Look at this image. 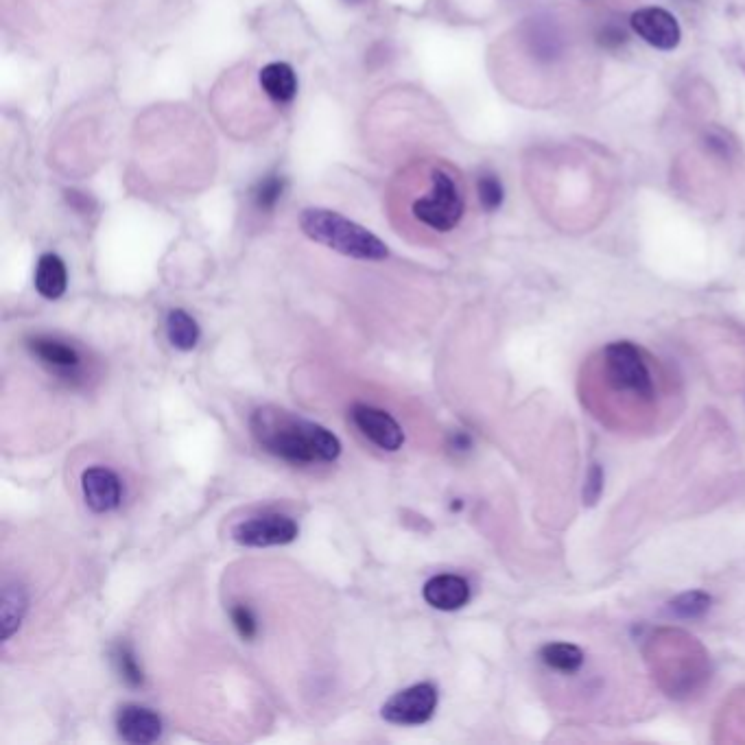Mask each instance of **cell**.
<instances>
[{"label": "cell", "mask_w": 745, "mask_h": 745, "mask_svg": "<svg viewBox=\"0 0 745 745\" xmlns=\"http://www.w3.org/2000/svg\"><path fill=\"white\" fill-rule=\"evenodd\" d=\"M27 610V590L16 582H7L3 586V597H0V630H3V641H9L20 630Z\"/></svg>", "instance_id": "9a60e30c"}, {"label": "cell", "mask_w": 745, "mask_h": 745, "mask_svg": "<svg viewBox=\"0 0 745 745\" xmlns=\"http://www.w3.org/2000/svg\"><path fill=\"white\" fill-rule=\"evenodd\" d=\"M464 195L446 169H431L424 193L411 201V217L433 232H451L464 217Z\"/></svg>", "instance_id": "3957f363"}, {"label": "cell", "mask_w": 745, "mask_h": 745, "mask_svg": "<svg viewBox=\"0 0 745 745\" xmlns=\"http://www.w3.org/2000/svg\"><path fill=\"white\" fill-rule=\"evenodd\" d=\"M477 195H479L481 206L488 212L499 210L505 199V191H503V184L499 177H496L494 173H481L477 180Z\"/></svg>", "instance_id": "44dd1931"}, {"label": "cell", "mask_w": 745, "mask_h": 745, "mask_svg": "<svg viewBox=\"0 0 745 745\" xmlns=\"http://www.w3.org/2000/svg\"><path fill=\"white\" fill-rule=\"evenodd\" d=\"M540 658L547 667L562 673H575L584 665V652L571 643H549L540 649Z\"/></svg>", "instance_id": "ac0fdd59"}, {"label": "cell", "mask_w": 745, "mask_h": 745, "mask_svg": "<svg viewBox=\"0 0 745 745\" xmlns=\"http://www.w3.org/2000/svg\"><path fill=\"white\" fill-rule=\"evenodd\" d=\"M711 603L713 599L702 593V590H689V593L678 595L669 606L671 612L680 619H700L708 612V608H711Z\"/></svg>", "instance_id": "d6986e66"}, {"label": "cell", "mask_w": 745, "mask_h": 745, "mask_svg": "<svg viewBox=\"0 0 745 745\" xmlns=\"http://www.w3.org/2000/svg\"><path fill=\"white\" fill-rule=\"evenodd\" d=\"M300 534V527L285 514L256 516L232 529V538L243 547H278L289 545Z\"/></svg>", "instance_id": "8992f818"}, {"label": "cell", "mask_w": 745, "mask_h": 745, "mask_svg": "<svg viewBox=\"0 0 745 745\" xmlns=\"http://www.w3.org/2000/svg\"><path fill=\"white\" fill-rule=\"evenodd\" d=\"M287 193V177L280 173H267L250 188V204L256 212H271Z\"/></svg>", "instance_id": "2e32d148"}, {"label": "cell", "mask_w": 745, "mask_h": 745, "mask_svg": "<svg viewBox=\"0 0 745 745\" xmlns=\"http://www.w3.org/2000/svg\"><path fill=\"white\" fill-rule=\"evenodd\" d=\"M112 662H114V667L118 671V676H121L129 684V687L136 689V687H140V684H143V669H140L138 660L132 652V647L125 645V643L116 645L112 649Z\"/></svg>", "instance_id": "ffe728a7"}, {"label": "cell", "mask_w": 745, "mask_h": 745, "mask_svg": "<svg viewBox=\"0 0 745 745\" xmlns=\"http://www.w3.org/2000/svg\"><path fill=\"white\" fill-rule=\"evenodd\" d=\"M625 38H628V35H625V31L619 25H606L599 33V42L606 46V49H617V46L625 42Z\"/></svg>", "instance_id": "d4e9b609"}, {"label": "cell", "mask_w": 745, "mask_h": 745, "mask_svg": "<svg viewBox=\"0 0 745 745\" xmlns=\"http://www.w3.org/2000/svg\"><path fill=\"white\" fill-rule=\"evenodd\" d=\"M350 3H354V0H350Z\"/></svg>", "instance_id": "83f0119b"}, {"label": "cell", "mask_w": 745, "mask_h": 745, "mask_svg": "<svg viewBox=\"0 0 745 745\" xmlns=\"http://www.w3.org/2000/svg\"><path fill=\"white\" fill-rule=\"evenodd\" d=\"M424 601L435 610L453 612L464 608L470 599V586L464 577L459 575H435L424 584Z\"/></svg>", "instance_id": "8fae6325"}, {"label": "cell", "mask_w": 745, "mask_h": 745, "mask_svg": "<svg viewBox=\"0 0 745 745\" xmlns=\"http://www.w3.org/2000/svg\"><path fill=\"white\" fill-rule=\"evenodd\" d=\"M250 427L256 442L267 453L289 464L335 461L341 455L339 437L322 424L295 418L278 407H260L252 413Z\"/></svg>", "instance_id": "6da1fadb"}, {"label": "cell", "mask_w": 745, "mask_h": 745, "mask_svg": "<svg viewBox=\"0 0 745 745\" xmlns=\"http://www.w3.org/2000/svg\"><path fill=\"white\" fill-rule=\"evenodd\" d=\"M531 46H534V51L538 53V57H545V59H553L558 57L560 51H562V42H560V35L555 33L551 27H538L534 31V35H531Z\"/></svg>", "instance_id": "7402d4cb"}, {"label": "cell", "mask_w": 745, "mask_h": 745, "mask_svg": "<svg viewBox=\"0 0 745 745\" xmlns=\"http://www.w3.org/2000/svg\"><path fill=\"white\" fill-rule=\"evenodd\" d=\"M632 29L647 44L656 46L660 51H673L680 44L682 31L678 20L673 18L667 9L645 7L632 14Z\"/></svg>", "instance_id": "ba28073f"}, {"label": "cell", "mask_w": 745, "mask_h": 745, "mask_svg": "<svg viewBox=\"0 0 745 745\" xmlns=\"http://www.w3.org/2000/svg\"><path fill=\"white\" fill-rule=\"evenodd\" d=\"M66 201L68 206L77 212H90L94 208V199L79 191H66Z\"/></svg>", "instance_id": "4316f807"}, {"label": "cell", "mask_w": 745, "mask_h": 745, "mask_svg": "<svg viewBox=\"0 0 745 745\" xmlns=\"http://www.w3.org/2000/svg\"><path fill=\"white\" fill-rule=\"evenodd\" d=\"M29 350L44 365H49V368H53L57 372H64V374L75 372V370H79V365H81L79 352L73 346H68V344H64V341H57L53 337L29 339Z\"/></svg>", "instance_id": "4fadbf2b"}, {"label": "cell", "mask_w": 745, "mask_h": 745, "mask_svg": "<svg viewBox=\"0 0 745 745\" xmlns=\"http://www.w3.org/2000/svg\"><path fill=\"white\" fill-rule=\"evenodd\" d=\"M437 711V689L429 682L413 684V687L396 693L383 704L381 715L389 724L396 726H420Z\"/></svg>", "instance_id": "5b68a950"}, {"label": "cell", "mask_w": 745, "mask_h": 745, "mask_svg": "<svg viewBox=\"0 0 745 745\" xmlns=\"http://www.w3.org/2000/svg\"><path fill=\"white\" fill-rule=\"evenodd\" d=\"M300 230L311 241L341 256L378 263L389 256L387 245L357 221L328 208H306L300 215Z\"/></svg>", "instance_id": "7a4b0ae2"}, {"label": "cell", "mask_w": 745, "mask_h": 745, "mask_svg": "<svg viewBox=\"0 0 745 745\" xmlns=\"http://www.w3.org/2000/svg\"><path fill=\"white\" fill-rule=\"evenodd\" d=\"M603 492V468L599 464H593L586 475V486H584V503L586 505H597Z\"/></svg>", "instance_id": "cb8c5ba5"}, {"label": "cell", "mask_w": 745, "mask_h": 745, "mask_svg": "<svg viewBox=\"0 0 745 745\" xmlns=\"http://www.w3.org/2000/svg\"><path fill=\"white\" fill-rule=\"evenodd\" d=\"M81 488H84L86 503L92 512L108 514L121 505V479L110 468L94 466L81 475Z\"/></svg>", "instance_id": "9c48e42d"}, {"label": "cell", "mask_w": 745, "mask_h": 745, "mask_svg": "<svg viewBox=\"0 0 745 745\" xmlns=\"http://www.w3.org/2000/svg\"><path fill=\"white\" fill-rule=\"evenodd\" d=\"M258 81L267 97L278 105L291 103L295 94H298V77H295L293 66L287 62H271L263 66L258 73Z\"/></svg>", "instance_id": "7c38bea8"}, {"label": "cell", "mask_w": 745, "mask_h": 745, "mask_svg": "<svg viewBox=\"0 0 745 745\" xmlns=\"http://www.w3.org/2000/svg\"><path fill=\"white\" fill-rule=\"evenodd\" d=\"M708 147H711L715 153H719L721 158H730L732 153H735V145L730 143V140L726 138V134L721 132H711L708 134Z\"/></svg>", "instance_id": "484cf974"}, {"label": "cell", "mask_w": 745, "mask_h": 745, "mask_svg": "<svg viewBox=\"0 0 745 745\" xmlns=\"http://www.w3.org/2000/svg\"><path fill=\"white\" fill-rule=\"evenodd\" d=\"M230 614H232V623H234L236 632H239L245 641H252L258 632V621L254 617V612L247 606H234Z\"/></svg>", "instance_id": "603a6c76"}, {"label": "cell", "mask_w": 745, "mask_h": 745, "mask_svg": "<svg viewBox=\"0 0 745 745\" xmlns=\"http://www.w3.org/2000/svg\"><path fill=\"white\" fill-rule=\"evenodd\" d=\"M116 730L123 741L134 745L156 743L162 735V719L145 706L129 704L116 715Z\"/></svg>", "instance_id": "30bf717a"}, {"label": "cell", "mask_w": 745, "mask_h": 745, "mask_svg": "<svg viewBox=\"0 0 745 745\" xmlns=\"http://www.w3.org/2000/svg\"><path fill=\"white\" fill-rule=\"evenodd\" d=\"M350 416H352V422L357 424V429L368 437L374 446L383 448V451L396 453L398 448H402V444H405V433H402V427L392 416H389L387 411L370 407V405H354Z\"/></svg>", "instance_id": "52a82bcc"}, {"label": "cell", "mask_w": 745, "mask_h": 745, "mask_svg": "<svg viewBox=\"0 0 745 745\" xmlns=\"http://www.w3.org/2000/svg\"><path fill=\"white\" fill-rule=\"evenodd\" d=\"M199 326L195 319L182 309H175L167 317V337L177 350H193L199 341Z\"/></svg>", "instance_id": "e0dca14e"}, {"label": "cell", "mask_w": 745, "mask_h": 745, "mask_svg": "<svg viewBox=\"0 0 745 745\" xmlns=\"http://www.w3.org/2000/svg\"><path fill=\"white\" fill-rule=\"evenodd\" d=\"M68 287V271L57 254H42L35 267V291L46 300L62 298Z\"/></svg>", "instance_id": "5bb4252c"}, {"label": "cell", "mask_w": 745, "mask_h": 745, "mask_svg": "<svg viewBox=\"0 0 745 745\" xmlns=\"http://www.w3.org/2000/svg\"><path fill=\"white\" fill-rule=\"evenodd\" d=\"M603 370L608 383L623 394H632L641 400L654 398V378L643 361L641 352L630 341H614L603 350Z\"/></svg>", "instance_id": "277c9868"}]
</instances>
